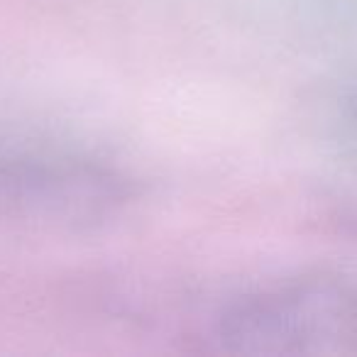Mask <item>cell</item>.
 <instances>
[{
    "label": "cell",
    "instance_id": "cell-1",
    "mask_svg": "<svg viewBox=\"0 0 357 357\" xmlns=\"http://www.w3.org/2000/svg\"><path fill=\"white\" fill-rule=\"evenodd\" d=\"M213 337L233 355H357V287L335 274L277 279L223 308Z\"/></svg>",
    "mask_w": 357,
    "mask_h": 357
},
{
    "label": "cell",
    "instance_id": "cell-2",
    "mask_svg": "<svg viewBox=\"0 0 357 357\" xmlns=\"http://www.w3.org/2000/svg\"><path fill=\"white\" fill-rule=\"evenodd\" d=\"M132 201V178L93 154L50 144L0 149V225L96 228Z\"/></svg>",
    "mask_w": 357,
    "mask_h": 357
},
{
    "label": "cell",
    "instance_id": "cell-3",
    "mask_svg": "<svg viewBox=\"0 0 357 357\" xmlns=\"http://www.w3.org/2000/svg\"><path fill=\"white\" fill-rule=\"evenodd\" d=\"M345 118H347V128H350V132L357 137V91L347 98Z\"/></svg>",
    "mask_w": 357,
    "mask_h": 357
}]
</instances>
